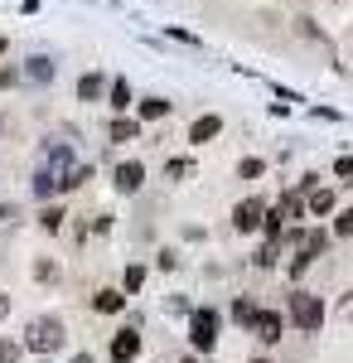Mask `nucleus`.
Here are the masks:
<instances>
[{"label":"nucleus","instance_id":"aec40b11","mask_svg":"<svg viewBox=\"0 0 353 363\" xmlns=\"http://www.w3.org/2000/svg\"><path fill=\"white\" fill-rule=\"evenodd\" d=\"M262 169H267V160H257V155H247L242 165H237V174H242V179H257Z\"/></svg>","mask_w":353,"mask_h":363},{"label":"nucleus","instance_id":"72a5a7b5","mask_svg":"<svg viewBox=\"0 0 353 363\" xmlns=\"http://www.w3.org/2000/svg\"><path fill=\"white\" fill-rule=\"evenodd\" d=\"M5 49H10V44H5V39H0V54H5Z\"/></svg>","mask_w":353,"mask_h":363},{"label":"nucleus","instance_id":"2eb2a0df","mask_svg":"<svg viewBox=\"0 0 353 363\" xmlns=\"http://www.w3.org/2000/svg\"><path fill=\"white\" fill-rule=\"evenodd\" d=\"M169 107L174 102H164V97H145L140 102V121H160V116H169Z\"/></svg>","mask_w":353,"mask_h":363},{"label":"nucleus","instance_id":"20e7f679","mask_svg":"<svg viewBox=\"0 0 353 363\" xmlns=\"http://www.w3.org/2000/svg\"><path fill=\"white\" fill-rule=\"evenodd\" d=\"M262 218H267V203H262V199H242V203L232 208V228H237V233H257Z\"/></svg>","mask_w":353,"mask_h":363},{"label":"nucleus","instance_id":"c756f323","mask_svg":"<svg viewBox=\"0 0 353 363\" xmlns=\"http://www.w3.org/2000/svg\"><path fill=\"white\" fill-rule=\"evenodd\" d=\"M5 218H15V208H10V203H0V223H5Z\"/></svg>","mask_w":353,"mask_h":363},{"label":"nucleus","instance_id":"f704fd0d","mask_svg":"<svg viewBox=\"0 0 353 363\" xmlns=\"http://www.w3.org/2000/svg\"><path fill=\"white\" fill-rule=\"evenodd\" d=\"M252 363H271V359H252Z\"/></svg>","mask_w":353,"mask_h":363},{"label":"nucleus","instance_id":"1a4fd4ad","mask_svg":"<svg viewBox=\"0 0 353 363\" xmlns=\"http://www.w3.org/2000/svg\"><path fill=\"white\" fill-rule=\"evenodd\" d=\"M102 92H107V78H102V73H82L78 78V97L82 102H97Z\"/></svg>","mask_w":353,"mask_h":363},{"label":"nucleus","instance_id":"f03ea898","mask_svg":"<svg viewBox=\"0 0 353 363\" xmlns=\"http://www.w3.org/2000/svg\"><path fill=\"white\" fill-rule=\"evenodd\" d=\"M291 320H296L300 330H320L325 325V301L315 291H296L291 296Z\"/></svg>","mask_w":353,"mask_h":363},{"label":"nucleus","instance_id":"39448f33","mask_svg":"<svg viewBox=\"0 0 353 363\" xmlns=\"http://www.w3.org/2000/svg\"><path fill=\"white\" fill-rule=\"evenodd\" d=\"M281 330H286V325H281L276 310H257V315H252V335L262 339V344H281Z\"/></svg>","mask_w":353,"mask_h":363},{"label":"nucleus","instance_id":"cd10ccee","mask_svg":"<svg viewBox=\"0 0 353 363\" xmlns=\"http://www.w3.org/2000/svg\"><path fill=\"white\" fill-rule=\"evenodd\" d=\"M155 262H160V272H174V267H179V257H174V252H160Z\"/></svg>","mask_w":353,"mask_h":363},{"label":"nucleus","instance_id":"7c9ffc66","mask_svg":"<svg viewBox=\"0 0 353 363\" xmlns=\"http://www.w3.org/2000/svg\"><path fill=\"white\" fill-rule=\"evenodd\" d=\"M5 315H10V296H0V320H5Z\"/></svg>","mask_w":353,"mask_h":363},{"label":"nucleus","instance_id":"423d86ee","mask_svg":"<svg viewBox=\"0 0 353 363\" xmlns=\"http://www.w3.org/2000/svg\"><path fill=\"white\" fill-rule=\"evenodd\" d=\"M140 184H145V165H140V160H126V165H116V189H121V194H136Z\"/></svg>","mask_w":353,"mask_h":363},{"label":"nucleus","instance_id":"2f4dec72","mask_svg":"<svg viewBox=\"0 0 353 363\" xmlns=\"http://www.w3.org/2000/svg\"><path fill=\"white\" fill-rule=\"evenodd\" d=\"M73 363H92V354H73Z\"/></svg>","mask_w":353,"mask_h":363},{"label":"nucleus","instance_id":"a211bd4d","mask_svg":"<svg viewBox=\"0 0 353 363\" xmlns=\"http://www.w3.org/2000/svg\"><path fill=\"white\" fill-rule=\"evenodd\" d=\"M252 315H257V306H252L247 296H237V301H232V320H237V325H252Z\"/></svg>","mask_w":353,"mask_h":363},{"label":"nucleus","instance_id":"5701e85b","mask_svg":"<svg viewBox=\"0 0 353 363\" xmlns=\"http://www.w3.org/2000/svg\"><path fill=\"white\" fill-rule=\"evenodd\" d=\"M334 233H339V238H353V208H344V213H339V223H334Z\"/></svg>","mask_w":353,"mask_h":363},{"label":"nucleus","instance_id":"7ed1b4c3","mask_svg":"<svg viewBox=\"0 0 353 363\" xmlns=\"http://www.w3.org/2000/svg\"><path fill=\"white\" fill-rule=\"evenodd\" d=\"M189 344L203 349V354H213V344H218V315L213 310H194L189 315Z\"/></svg>","mask_w":353,"mask_h":363},{"label":"nucleus","instance_id":"f3484780","mask_svg":"<svg viewBox=\"0 0 353 363\" xmlns=\"http://www.w3.org/2000/svg\"><path fill=\"white\" fill-rule=\"evenodd\" d=\"M34 194H39V199L58 194V174H54V169H39V174H34Z\"/></svg>","mask_w":353,"mask_h":363},{"label":"nucleus","instance_id":"412c9836","mask_svg":"<svg viewBox=\"0 0 353 363\" xmlns=\"http://www.w3.org/2000/svg\"><path fill=\"white\" fill-rule=\"evenodd\" d=\"M334 174H339L344 184H353V155H339V160H334Z\"/></svg>","mask_w":353,"mask_h":363},{"label":"nucleus","instance_id":"c9c22d12","mask_svg":"<svg viewBox=\"0 0 353 363\" xmlns=\"http://www.w3.org/2000/svg\"><path fill=\"white\" fill-rule=\"evenodd\" d=\"M184 363H198V359H184Z\"/></svg>","mask_w":353,"mask_h":363},{"label":"nucleus","instance_id":"9d476101","mask_svg":"<svg viewBox=\"0 0 353 363\" xmlns=\"http://www.w3.org/2000/svg\"><path fill=\"white\" fill-rule=\"evenodd\" d=\"M107 136L116 140V145H126V140H136V136H140V121H131V116H116V121L107 126Z\"/></svg>","mask_w":353,"mask_h":363},{"label":"nucleus","instance_id":"bb28decb","mask_svg":"<svg viewBox=\"0 0 353 363\" xmlns=\"http://www.w3.org/2000/svg\"><path fill=\"white\" fill-rule=\"evenodd\" d=\"M34 277H39V281H54L58 267H54V262H34Z\"/></svg>","mask_w":353,"mask_h":363},{"label":"nucleus","instance_id":"9b49d317","mask_svg":"<svg viewBox=\"0 0 353 363\" xmlns=\"http://www.w3.org/2000/svg\"><path fill=\"white\" fill-rule=\"evenodd\" d=\"M296 242H300V252H310V257H325V252H329V233H325V228H315V233H300Z\"/></svg>","mask_w":353,"mask_h":363},{"label":"nucleus","instance_id":"473e14b6","mask_svg":"<svg viewBox=\"0 0 353 363\" xmlns=\"http://www.w3.org/2000/svg\"><path fill=\"white\" fill-rule=\"evenodd\" d=\"M344 315H349V320H353V296H349V301H344Z\"/></svg>","mask_w":353,"mask_h":363},{"label":"nucleus","instance_id":"6ab92c4d","mask_svg":"<svg viewBox=\"0 0 353 363\" xmlns=\"http://www.w3.org/2000/svg\"><path fill=\"white\" fill-rule=\"evenodd\" d=\"M39 223H44V233H58V228H63V208H44Z\"/></svg>","mask_w":353,"mask_h":363},{"label":"nucleus","instance_id":"4be33fe9","mask_svg":"<svg viewBox=\"0 0 353 363\" xmlns=\"http://www.w3.org/2000/svg\"><path fill=\"white\" fill-rule=\"evenodd\" d=\"M0 363H20V344L15 339H0Z\"/></svg>","mask_w":353,"mask_h":363},{"label":"nucleus","instance_id":"f8f14e48","mask_svg":"<svg viewBox=\"0 0 353 363\" xmlns=\"http://www.w3.org/2000/svg\"><path fill=\"white\" fill-rule=\"evenodd\" d=\"M92 310H97V315H116V310H126V296H121V291H97V296H92Z\"/></svg>","mask_w":353,"mask_h":363},{"label":"nucleus","instance_id":"4468645a","mask_svg":"<svg viewBox=\"0 0 353 363\" xmlns=\"http://www.w3.org/2000/svg\"><path fill=\"white\" fill-rule=\"evenodd\" d=\"M107 97H111V112H126V107L136 102V97H131V83H126V78H116V83L107 87Z\"/></svg>","mask_w":353,"mask_h":363},{"label":"nucleus","instance_id":"393cba45","mask_svg":"<svg viewBox=\"0 0 353 363\" xmlns=\"http://www.w3.org/2000/svg\"><path fill=\"white\" fill-rule=\"evenodd\" d=\"M257 267H276V238H271L262 252H257Z\"/></svg>","mask_w":353,"mask_h":363},{"label":"nucleus","instance_id":"ddd939ff","mask_svg":"<svg viewBox=\"0 0 353 363\" xmlns=\"http://www.w3.org/2000/svg\"><path fill=\"white\" fill-rule=\"evenodd\" d=\"M25 78L29 83H54V58H29V68H25Z\"/></svg>","mask_w":353,"mask_h":363},{"label":"nucleus","instance_id":"0eeeda50","mask_svg":"<svg viewBox=\"0 0 353 363\" xmlns=\"http://www.w3.org/2000/svg\"><path fill=\"white\" fill-rule=\"evenodd\" d=\"M136 354H140V335H136V330H121V335L111 339V359H116V363H131Z\"/></svg>","mask_w":353,"mask_h":363},{"label":"nucleus","instance_id":"dca6fc26","mask_svg":"<svg viewBox=\"0 0 353 363\" xmlns=\"http://www.w3.org/2000/svg\"><path fill=\"white\" fill-rule=\"evenodd\" d=\"M305 208H310V213H329V208H334V189H320V184H315L310 199H305Z\"/></svg>","mask_w":353,"mask_h":363},{"label":"nucleus","instance_id":"b1692460","mask_svg":"<svg viewBox=\"0 0 353 363\" xmlns=\"http://www.w3.org/2000/svg\"><path fill=\"white\" fill-rule=\"evenodd\" d=\"M189 160H169V165H164V174H169V179H184V174H189Z\"/></svg>","mask_w":353,"mask_h":363},{"label":"nucleus","instance_id":"c85d7f7f","mask_svg":"<svg viewBox=\"0 0 353 363\" xmlns=\"http://www.w3.org/2000/svg\"><path fill=\"white\" fill-rule=\"evenodd\" d=\"M20 83V73H15V68H0V87H15Z\"/></svg>","mask_w":353,"mask_h":363},{"label":"nucleus","instance_id":"6e6552de","mask_svg":"<svg viewBox=\"0 0 353 363\" xmlns=\"http://www.w3.org/2000/svg\"><path fill=\"white\" fill-rule=\"evenodd\" d=\"M218 131H223V116H198L189 126V145H208Z\"/></svg>","mask_w":353,"mask_h":363},{"label":"nucleus","instance_id":"a878e982","mask_svg":"<svg viewBox=\"0 0 353 363\" xmlns=\"http://www.w3.org/2000/svg\"><path fill=\"white\" fill-rule=\"evenodd\" d=\"M140 281H145V267H126V291H140Z\"/></svg>","mask_w":353,"mask_h":363},{"label":"nucleus","instance_id":"f257e3e1","mask_svg":"<svg viewBox=\"0 0 353 363\" xmlns=\"http://www.w3.org/2000/svg\"><path fill=\"white\" fill-rule=\"evenodd\" d=\"M68 344V330H63V320H54V315H39V320H29L25 330V349L29 354H58Z\"/></svg>","mask_w":353,"mask_h":363}]
</instances>
